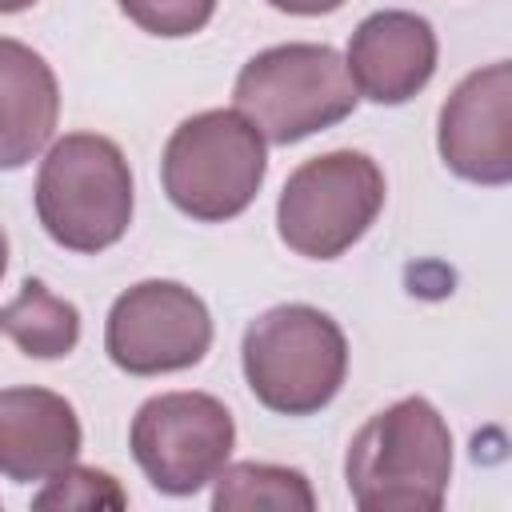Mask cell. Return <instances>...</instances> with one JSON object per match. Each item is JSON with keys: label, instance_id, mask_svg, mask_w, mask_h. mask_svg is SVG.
<instances>
[{"label": "cell", "instance_id": "obj_1", "mask_svg": "<svg viewBox=\"0 0 512 512\" xmlns=\"http://www.w3.org/2000/svg\"><path fill=\"white\" fill-rule=\"evenodd\" d=\"M344 480L364 512H436L452 480V432L436 404L404 396L348 444Z\"/></svg>", "mask_w": 512, "mask_h": 512}, {"label": "cell", "instance_id": "obj_2", "mask_svg": "<svg viewBox=\"0 0 512 512\" xmlns=\"http://www.w3.org/2000/svg\"><path fill=\"white\" fill-rule=\"evenodd\" d=\"M240 364L252 396L276 416H312L348 376L344 328L312 304H276L244 328Z\"/></svg>", "mask_w": 512, "mask_h": 512}, {"label": "cell", "instance_id": "obj_3", "mask_svg": "<svg viewBox=\"0 0 512 512\" xmlns=\"http://www.w3.org/2000/svg\"><path fill=\"white\" fill-rule=\"evenodd\" d=\"M36 216L68 252L120 244L132 224V168L120 144L96 132L60 136L36 172Z\"/></svg>", "mask_w": 512, "mask_h": 512}, {"label": "cell", "instance_id": "obj_4", "mask_svg": "<svg viewBox=\"0 0 512 512\" xmlns=\"http://www.w3.org/2000/svg\"><path fill=\"white\" fill-rule=\"evenodd\" d=\"M232 100L264 144H296L348 120L360 96L336 48L292 40L256 52L240 68Z\"/></svg>", "mask_w": 512, "mask_h": 512}, {"label": "cell", "instance_id": "obj_5", "mask_svg": "<svg viewBox=\"0 0 512 512\" xmlns=\"http://www.w3.org/2000/svg\"><path fill=\"white\" fill-rule=\"evenodd\" d=\"M264 172L268 144L236 108H208L180 120L160 156L168 200L200 224H224L248 212Z\"/></svg>", "mask_w": 512, "mask_h": 512}, {"label": "cell", "instance_id": "obj_6", "mask_svg": "<svg viewBox=\"0 0 512 512\" xmlns=\"http://www.w3.org/2000/svg\"><path fill=\"white\" fill-rule=\"evenodd\" d=\"M384 172L368 152L336 148L304 160L280 188L276 232L308 260L344 256L384 208Z\"/></svg>", "mask_w": 512, "mask_h": 512}, {"label": "cell", "instance_id": "obj_7", "mask_svg": "<svg viewBox=\"0 0 512 512\" xmlns=\"http://www.w3.org/2000/svg\"><path fill=\"white\" fill-rule=\"evenodd\" d=\"M128 448L156 492L192 496L228 464L236 420L208 392H160L136 408Z\"/></svg>", "mask_w": 512, "mask_h": 512}, {"label": "cell", "instance_id": "obj_8", "mask_svg": "<svg viewBox=\"0 0 512 512\" xmlns=\"http://www.w3.org/2000/svg\"><path fill=\"white\" fill-rule=\"evenodd\" d=\"M212 348V312L180 280H140L104 320V352L128 376H164L200 364Z\"/></svg>", "mask_w": 512, "mask_h": 512}, {"label": "cell", "instance_id": "obj_9", "mask_svg": "<svg viewBox=\"0 0 512 512\" xmlns=\"http://www.w3.org/2000/svg\"><path fill=\"white\" fill-rule=\"evenodd\" d=\"M436 148L448 172L468 184L500 188L512 180V64L496 60L468 72L440 108Z\"/></svg>", "mask_w": 512, "mask_h": 512}, {"label": "cell", "instance_id": "obj_10", "mask_svg": "<svg viewBox=\"0 0 512 512\" xmlns=\"http://www.w3.org/2000/svg\"><path fill=\"white\" fill-rule=\"evenodd\" d=\"M436 60V28L404 8L364 16L344 52V68L356 84V96H368L372 104H404L424 92L436 76Z\"/></svg>", "mask_w": 512, "mask_h": 512}, {"label": "cell", "instance_id": "obj_11", "mask_svg": "<svg viewBox=\"0 0 512 512\" xmlns=\"http://www.w3.org/2000/svg\"><path fill=\"white\" fill-rule=\"evenodd\" d=\"M84 444L76 408L48 388H0V476L16 484H44L76 464Z\"/></svg>", "mask_w": 512, "mask_h": 512}, {"label": "cell", "instance_id": "obj_12", "mask_svg": "<svg viewBox=\"0 0 512 512\" xmlns=\"http://www.w3.org/2000/svg\"><path fill=\"white\" fill-rule=\"evenodd\" d=\"M60 120V84L52 64L28 44L0 36V172L36 160Z\"/></svg>", "mask_w": 512, "mask_h": 512}, {"label": "cell", "instance_id": "obj_13", "mask_svg": "<svg viewBox=\"0 0 512 512\" xmlns=\"http://www.w3.org/2000/svg\"><path fill=\"white\" fill-rule=\"evenodd\" d=\"M0 336H8L32 360H60L80 344V312L44 280L28 276L20 292L0 308Z\"/></svg>", "mask_w": 512, "mask_h": 512}, {"label": "cell", "instance_id": "obj_14", "mask_svg": "<svg viewBox=\"0 0 512 512\" xmlns=\"http://www.w3.org/2000/svg\"><path fill=\"white\" fill-rule=\"evenodd\" d=\"M212 484H216L212 488L216 512H256V508L312 512L316 508V492L308 476L288 464H256V460L224 464Z\"/></svg>", "mask_w": 512, "mask_h": 512}, {"label": "cell", "instance_id": "obj_15", "mask_svg": "<svg viewBox=\"0 0 512 512\" xmlns=\"http://www.w3.org/2000/svg\"><path fill=\"white\" fill-rule=\"evenodd\" d=\"M36 508H124L128 492L112 472L68 464L56 476L44 480V488L32 496Z\"/></svg>", "mask_w": 512, "mask_h": 512}, {"label": "cell", "instance_id": "obj_16", "mask_svg": "<svg viewBox=\"0 0 512 512\" xmlns=\"http://www.w3.org/2000/svg\"><path fill=\"white\" fill-rule=\"evenodd\" d=\"M116 4L136 28L164 40L192 36L216 16V0H116Z\"/></svg>", "mask_w": 512, "mask_h": 512}, {"label": "cell", "instance_id": "obj_17", "mask_svg": "<svg viewBox=\"0 0 512 512\" xmlns=\"http://www.w3.org/2000/svg\"><path fill=\"white\" fill-rule=\"evenodd\" d=\"M276 12H288V16H328L336 12L344 0H268Z\"/></svg>", "mask_w": 512, "mask_h": 512}, {"label": "cell", "instance_id": "obj_18", "mask_svg": "<svg viewBox=\"0 0 512 512\" xmlns=\"http://www.w3.org/2000/svg\"><path fill=\"white\" fill-rule=\"evenodd\" d=\"M36 0H0V16H12V12H24V8H32Z\"/></svg>", "mask_w": 512, "mask_h": 512}, {"label": "cell", "instance_id": "obj_19", "mask_svg": "<svg viewBox=\"0 0 512 512\" xmlns=\"http://www.w3.org/2000/svg\"><path fill=\"white\" fill-rule=\"evenodd\" d=\"M8 272V236H4V228H0V276Z\"/></svg>", "mask_w": 512, "mask_h": 512}]
</instances>
